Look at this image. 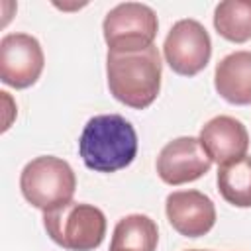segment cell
Wrapping results in <instances>:
<instances>
[{
  "instance_id": "cell-1",
  "label": "cell",
  "mask_w": 251,
  "mask_h": 251,
  "mask_svg": "<svg viewBox=\"0 0 251 251\" xmlns=\"http://www.w3.org/2000/svg\"><path fill=\"white\" fill-rule=\"evenodd\" d=\"M161 75L163 65L155 45L131 53L108 51L106 55L110 94L133 110H143L155 102L161 90Z\"/></svg>"
},
{
  "instance_id": "cell-2",
  "label": "cell",
  "mask_w": 251,
  "mask_h": 251,
  "mask_svg": "<svg viewBox=\"0 0 251 251\" xmlns=\"http://www.w3.org/2000/svg\"><path fill=\"white\" fill-rule=\"evenodd\" d=\"M82 163L96 173H116L137 155V133L120 114H100L86 122L78 137Z\"/></svg>"
},
{
  "instance_id": "cell-3",
  "label": "cell",
  "mask_w": 251,
  "mask_h": 251,
  "mask_svg": "<svg viewBox=\"0 0 251 251\" xmlns=\"http://www.w3.org/2000/svg\"><path fill=\"white\" fill-rule=\"evenodd\" d=\"M47 235L67 251H92L106 235V216L100 208L84 202H69L43 212Z\"/></svg>"
},
{
  "instance_id": "cell-4",
  "label": "cell",
  "mask_w": 251,
  "mask_h": 251,
  "mask_svg": "<svg viewBox=\"0 0 251 251\" xmlns=\"http://www.w3.org/2000/svg\"><path fill=\"white\" fill-rule=\"evenodd\" d=\"M24 198L37 210L49 212L73 200L76 176L65 159L41 155L31 159L20 175Z\"/></svg>"
},
{
  "instance_id": "cell-5",
  "label": "cell",
  "mask_w": 251,
  "mask_h": 251,
  "mask_svg": "<svg viewBox=\"0 0 251 251\" xmlns=\"http://www.w3.org/2000/svg\"><path fill=\"white\" fill-rule=\"evenodd\" d=\"M157 29L155 10L141 2H122L114 6L102 22L104 39L112 53H131L151 47Z\"/></svg>"
},
{
  "instance_id": "cell-6",
  "label": "cell",
  "mask_w": 251,
  "mask_h": 251,
  "mask_svg": "<svg viewBox=\"0 0 251 251\" xmlns=\"http://www.w3.org/2000/svg\"><path fill=\"white\" fill-rule=\"evenodd\" d=\"M163 53L165 61L176 75L194 76L206 69L212 57L210 33L198 20H178L165 37Z\"/></svg>"
},
{
  "instance_id": "cell-7",
  "label": "cell",
  "mask_w": 251,
  "mask_h": 251,
  "mask_svg": "<svg viewBox=\"0 0 251 251\" xmlns=\"http://www.w3.org/2000/svg\"><path fill=\"white\" fill-rule=\"evenodd\" d=\"M45 65L39 41L29 33H6L0 41V80L12 88L37 82Z\"/></svg>"
},
{
  "instance_id": "cell-8",
  "label": "cell",
  "mask_w": 251,
  "mask_h": 251,
  "mask_svg": "<svg viewBox=\"0 0 251 251\" xmlns=\"http://www.w3.org/2000/svg\"><path fill=\"white\" fill-rule=\"evenodd\" d=\"M210 167L212 161L202 149L200 139L190 135L169 141L157 157V175L171 186L198 180L210 171Z\"/></svg>"
},
{
  "instance_id": "cell-9",
  "label": "cell",
  "mask_w": 251,
  "mask_h": 251,
  "mask_svg": "<svg viewBox=\"0 0 251 251\" xmlns=\"http://www.w3.org/2000/svg\"><path fill=\"white\" fill-rule=\"evenodd\" d=\"M169 224L184 237L206 235L216 224V206L200 190H175L165 200Z\"/></svg>"
},
{
  "instance_id": "cell-10",
  "label": "cell",
  "mask_w": 251,
  "mask_h": 251,
  "mask_svg": "<svg viewBox=\"0 0 251 251\" xmlns=\"http://www.w3.org/2000/svg\"><path fill=\"white\" fill-rule=\"evenodd\" d=\"M200 145L210 161L222 165L239 161L247 155L249 133L245 126L231 116H216L200 129Z\"/></svg>"
},
{
  "instance_id": "cell-11",
  "label": "cell",
  "mask_w": 251,
  "mask_h": 251,
  "mask_svg": "<svg viewBox=\"0 0 251 251\" xmlns=\"http://www.w3.org/2000/svg\"><path fill=\"white\" fill-rule=\"evenodd\" d=\"M216 92L229 104H251V51L226 55L214 71Z\"/></svg>"
},
{
  "instance_id": "cell-12",
  "label": "cell",
  "mask_w": 251,
  "mask_h": 251,
  "mask_svg": "<svg viewBox=\"0 0 251 251\" xmlns=\"http://www.w3.org/2000/svg\"><path fill=\"white\" fill-rule=\"evenodd\" d=\"M157 241V224L145 214H129L116 224L110 251H155Z\"/></svg>"
},
{
  "instance_id": "cell-13",
  "label": "cell",
  "mask_w": 251,
  "mask_h": 251,
  "mask_svg": "<svg viewBox=\"0 0 251 251\" xmlns=\"http://www.w3.org/2000/svg\"><path fill=\"white\" fill-rule=\"evenodd\" d=\"M216 180L226 202L235 208H251V157L222 165Z\"/></svg>"
},
{
  "instance_id": "cell-14",
  "label": "cell",
  "mask_w": 251,
  "mask_h": 251,
  "mask_svg": "<svg viewBox=\"0 0 251 251\" xmlns=\"http://www.w3.org/2000/svg\"><path fill=\"white\" fill-rule=\"evenodd\" d=\"M216 31L233 43H245L251 39V2L226 0L214 10Z\"/></svg>"
},
{
  "instance_id": "cell-15",
  "label": "cell",
  "mask_w": 251,
  "mask_h": 251,
  "mask_svg": "<svg viewBox=\"0 0 251 251\" xmlns=\"http://www.w3.org/2000/svg\"><path fill=\"white\" fill-rule=\"evenodd\" d=\"M188 251H206V249H188Z\"/></svg>"
}]
</instances>
